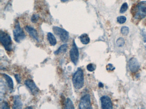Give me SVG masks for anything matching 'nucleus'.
Segmentation results:
<instances>
[{
	"mask_svg": "<svg viewBox=\"0 0 146 109\" xmlns=\"http://www.w3.org/2000/svg\"><path fill=\"white\" fill-rule=\"evenodd\" d=\"M62 2H66L67 1H69V0H60Z\"/></svg>",
	"mask_w": 146,
	"mask_h": 109,
	"instance_id": "cd10ccee",
	"label": "nucleus"
},
{
	"mask_svg": "<svg viewBox=\"0 0 146 109\" xmlns=\"http://www.w3.org/2000/svg\"><path fill=\"white\" fill-rule=\"evenodd\" d=\"M117 44L119 47H122L124 46L125 44V40L122 37H119L117 40Z\"/></svg>",
	"mask_w": 146,
	"mask_h": 109,
	"instance_id": "412c9836",
	"label": "nucleus"
},
{
	"mask_svg": "<svg viewBox=\"0 0 146 109\" xmlns=\"http://www.w3.org/2000/svg\"><path fill=\"white\" fill-rule=\"evenodd\" d=\"M72 83L74 88L76 89H82L84 85V74L81 68H78L73 74L72 78Z\"/></svg>",
	"mask_w": 146,
	"mask_h": 109,
	"instance_id": "f257e3e1",
	"label": "nucleus"
},
{
	"mask_svg": "<svg viewBox=\"0 0 146 109\" xmlns=\"http://www.w3.org/2000/svg\"><path fill=\"white\" fill-rule=\"evenodd\" d=\"M70 55L72 62L75 65H76L79 59V53L78 48L74 40H73L72 47L70 50Z\"/></svg>",
	"mask_w": 146,
	"mask_h": 109,
	"instance_id": "423d86ee",
	"label": "nucleus"
},
{
	"mask_svg": "<svg viewBox=\"0 0 146 109\" xmlns=\"http://www.w3.org/2000/svg\"><path fill=\"white\" fill-rule=\"evenodd\" d=\"M47 39L51 46H54L57 44V39L54 35L51 32H49L48 33Z\"/></svg>",
	"mask_w": 146,
	"mask_h": 109,
	"instance_id": "4468645a",
	"label": "nucleus"
},
{
	"mask_svg": "<svg viewBox=\"0 0 146 109\" xmlns=\"http://www.w3.org/2000/svg\"><path fill=\"white\" fill-rule=\"evenodd\" d=\"M87 69L89 72H93L96 69L95 66L92 64H90L87 66Z\"/></svg>",
	"mask_w": 146,
	"mask_h": 109,
	"instance_id": "5701e85b",
	"label": "nucleus"
},
{
	"mask_svg": "<svg viewBox=\"0 0 146 109\" xmlns=\"http://www.w3.org/2000/svg\"><path fill=\"white\" fill-rule=\"evenodd\" d=\"M126 18L125 16H120L117 18V21L119 24H123L125 23L126 20Z\"/></svg>",
	"mask_w": 146,
	"mask_h": 109,
	"instance_id": "aec40b11",
	"label": "nucleus"
},
{
	"mask_svg": "<svg viewBox=\"0 0 146 109\" xmlns=\"http://www.w3.org/2000/svg\"><path fill=\"white\" fill-rule=\"evenodd\" d=\"M121 32L123 35H127L129 32V29L127 26H123L121 29Z\"/></svg>",
	"mask_w": 146,
	"mask_h": 109,
	"instance_id": "6ab92c4d",
	"label": "nucleus"
},
{
	"mask_svg": "<svg viewBox=\"0 0 146 109\" xmlns=\"http://www.w3.org/2000/svg\"><path fill=\"white\" fill-rule=\"evenodd\" d=\"M79 38L82 43L84 45L88 44L90 42V38L89 37L88 35V34L85 33L81 35L79 37Z\"/></svg>",
	"mask_w": 146,
	"mask_h": 109,
	"instance_id": "dca6fc26",
	"label": "nucleus"
},
{
	"mask_svg": "<svg viewBox=\"0 0 146 109\" xmlns=\"http://www.w3.org/2000/svg\"><path fill=\"white\" fill-rule=\"evenodd\" d=\"M102 108L103 109H112V104L111 99L108 96L104 95L101 98Z\"/></svg>",
	"mask_w": 146,
	"mask_h": 109,
	"instance_id": "1a4fd4ad",
	"label": "nucleus"
},
{
	"mask_svg": "<svg viewBox=\"0 0 146 109\" xmlns=\"http://www.w3.org/2000/svg\"><path fill=\"white\" fill-rule=\"evenodd\" d=\"M128 8V4H127V3H124L121 6L119 12H120V13H124L125 12L127 11Z\"/></svg>",
	"mask_w": 146,
	"mask_h": 109,
	"instance_id": "a211bd4d",
	"label": "nucleus"
},
{
	"mask_svg": "<svg viewBox=\"0 0 146 109\" xmlns=\"http://www.w3.org/2000/svg\"><path fill=\"white\" fill-rule=\"evenodd\" d=\"M13 34L14 40L16 42L18 43L21 42L26 37V35L19 22L15 24L13 30Z\"/></svg>",
	"mask_w": 146,
	"mask_h": 109,
	"instance_id": "20e7f679",
	"label": "nucleus"
},
{
	"mask_svg": "<svg viewBox=\"0 0 146 109\" xmlns=\"http://www.w3.org/2000/svg\"><path fill=\"white\" fill-rule=\"evenodd\" d=\"M68 48V44L67 43H64L61 45L57 50L54 52V54L56 55H58L60 53H65L66 52Z\"/></svg>",
	"mask_w": 146,
	"mask_h": 109,
	"instance_id": "2eb2a0df",
	"label": "nucleus"
},
{
	"mask_svg": "<svg viewBox=\"0 0 146 109\" xmlns=\"http://www.w3.org/2000/svg\"><path fill=\"white\" fill-rule=\"evenodd\" d=\"M25 84L30 89L33 95H36L39 92V89L36 86L35 81L32 79H28L25 80Z\"/></svg>",
	"mask_w": 146,
	"mask_h": 109,
	"instance_id": "6e6552de",
	"label": "nucleus"
},
{
	"mask_svg": "<svg viewBox=\"0 0 146 109\" xmlns=\"http://www.w3.org/2000/svg\"><path fill=\"white\" fill-rule=\"evenodd\" d=\"M108 68V70H114L115 69V68L113 67V66L112 65V64H108V65L107 66Z\"/></svg>",
	"mask_w": 146,
	"mask_h": 109,
	"instance_id": "a878e982",
	"label": "nucleus"
},
{
	"mask_svg": "<svg viewBox=\"0 0 146 109\" xmlns=\"http://www.w3.org/2000/svg\"><path fill=\"white\" fill-rule=\"evenodd\" d=\"M0 41L5 49L8 52L12 50V41L9 34L4 31L0 32Z\"/></svg>",
	"mask_w": 146,
	"mask_h": 109,
	"instance_id": "7ed1b4c3",
	"label": "nucleus"
},
{
	"mask_svg": "<svg viewBox=\"0 0 146 109\" xmlns=\"http://www.w3.org/2000/svg\"><path fill=\"white\" fill-rule=\"evenodd\" d=\"M39 18H40V16H39V14H33L31 17V21L33 23H37V21L39 20Z\"/></svg>",
	"mask_w": 146,
	"mask_h": 109,
	"instance_id": "4be33fe9",
	"label": "nucleus"
},
{
	"mask_svg": "<svg viewBox=\"0 0 146 109\" xmlns=\"http://www.w3.org/2000/svg\"><path fill=\"white\" fill-rule=\"evenodd\" d=\"M99 86L100 87H103L104 86H103V84H102V83L100 82V83H99Z\"/></svg>",
	"mask_w": 146,
	"mask_h": 109,
	"instance_id": "bb28decb",
	"label": "nucleus"
},
{
	"mask_svg": "<svg viewBox=\"0 0 146 109\" xmlns=\"http://www.w3.org/2000/svg\"><path fill=\"white\" fill-rule=\"evenodd\" d=\"M64 108L65 109H75L73 102L70 98H68L66 99Z\"/></svg>",
	"mask_w": 146,
	"mask_h": 109,
	"instance_id": "f3484780",
	"label": "nucleus"
},
{
	"mask_svg": "<svg viewBox=\"0 0 146 109\" xmlns=\"http://www.w3.org/2000/svg\"><path fill=\"white\" fill-rule=\"evenodd\" d=\"M129 66L131 71L133 72H137L140 68L139 63L137 59L135 58H131L129 60Z\"/></svg>",
	"mask_w": 146,
	"mask_h": 109,
	"instance_id": "9d476101",
	"label": "nucleus"
},
{
	"mask_svg": "<svg viewBox=\"0 0 146 109\" xmlns=\"http://www.w3.org/2000/svg\"><path fill=\"white\" fill-rule=\"evenodd\" d=\"M25 30L31 37L37 41H39V38L38 32L35 28L30 26H25Z\"/></svg>",
	"mask_w": 146,
	"mask_h": 109,
	"instance_id": "9b49d317",
	"label": "nucleus"
},
{
	"mask_svg": "<svg viewBox=\"0 0 146 109\" xmlns=\"http://www.w3.org/2000/svg\"><path fill=\"white\" fill-rule=\"evenodd\" d=\"M23 104L21 98L19 95H15L14 97V101L13 109H22Z\"/></svg>",
	"mask_w": 146,
	"mask_h": 109,
	"instance_id": "ddd939ff",
	"label": "nucleus"
},
{
	"mask_svg": "<svg viewBox=\"0 0 146 109\" xmlns=\"http://www.w3.org/2000/svg\"><path fill=\"white\" fill-rule=\"evenodd\" d=\"M15 77L16 78V80H17V82L18 83H21V77L19 76V74H15Z\"/></svg>",
	"mask_w": 146,
	"mask_h": 109,
	"instance_id": "393cba45",
	"label": "nucleus"
},
{
	"mask_svg": "<svg viewBox=\"0 0 146 109\" xmlns=\"http://www.w3.org/2000/svg\"><path fill=\"white\" fill-rule=\"evenodd\" d=\"M2 109H10V107L9 106V104L7 102L5 101L3 102V105H2V107H1Z\"/></svg>",
	"mask_w": 146,
	"mask_h": 109,
	"instance_id": "b1692460",
	"label": "nucleus"
},
{
	"mask_svg": "<svg viewBox=\"0 0 146 109\" xmlns=\"http://www.w3.org/2000/svg\"><path fill=\"white\" fill-rule=\"evenodd\" d=\"M2 76L5 78V80L6 81L10 93H12V92L13 91V88H14V83H13L12 78L9 75L5 74V73H2Z\"/></svg>",
	"mask_w": 146,
	"mask_h": 109,
	"instance_id": "f8f14e48",
	"label": "nucleus"
},
{
	"mask_svg": "<svg viewBox=\"0 0 146 109\" xmlns=\"http://www.w3.org/2000/svg\"><path fill=\"white\" fill-rule=\"evenodd\" d=\"M52 30L54 34L59 37L63 42L66 43L68 41L70 37L68 31L58 26H54Z\"/></svg>",
	"mask_w": 146,
	"mask_h": 109,
	"instance_id": "39448f33",
	"label": "nucleus"
},
{
	"mask_svg": "<svg viewBox=\"0 0 146 109\" xmlns=\"http://www.w3.org/2000/svg\"><path fill=\"white\" fill-rule=\"evenodd\" d=\"M134 18L136 19L141 20L146 17V1L138 3L134 9Z\"/></svg>",
	"mask_w": 146,
	"mask_h": 109,
	"instance_id": "f03ea898",
	"label": "nucleus"
},
{
	"mask_svg": "<svg viewBox=\"0 0 146 109\" xmlns=\"http://www.w3.org/2000/svg\"><path fill=\"white\" fill-rule=\"evenodd\" d=\"M80 109H92L91 104L90 96L88 94L85 95L82 97L79 104Z\"/></svg>",
	"mask_w": 146,
	"mask_h": 109,
	"instance_id": "0eeeda50",
	"label": "nucleus"
},
{
	"mask_svg": "<svg viewBox=\"0 0 146 109\" xmlns=\"http://www.w3.org/2000/svg\"><path fill=\"white\" fill-rule=\"evenodd\" d=\"M29 108H33L32 107H26V109H29Z\"/></svg>",
	"mask_w": 146,
	"mask_h": 109,
	"instance_id": "c85d7f7f",
	"label": "nucleus"
}]
</instances>
